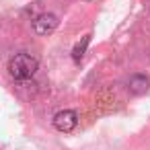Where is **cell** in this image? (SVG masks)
Masks as SVG:
<instances>
[{
    "label": "cell",
    "mask_w": 150,
    "mask_h": 150,
    "mask_svg": "<svg viewBox=\"0 0 150 150\" xmlns=\"http://www.w3.org/2000/svg\"><path fill=\"white\" fill-rule=\"evenodd\" d=\"M88 43H91V35H84V37H82V39L74 45V50H72V60H74V62H80V60L84 58Z\"/></svg>",
    "instance_id": "obj_5"
},
{
    "label": "cell",
    "mask_w": 150,
    "mask_h": 150,
    "mask_svg": "<svg viewBox=\"0 0 150 150\" xmlns=\"http://www.w3.org/2000/svg\"><path fill=\"white\" fill-rule=\"evenodd\" d=\"M78 125V115L72 109H62L54 115V127L58 132H72Z\"/></svg>",
    "instance_id": "obj_2"
},
{
    "label": "cell",
    "mask_w": 150,
    "mask_h": 150,
    "mask_svg": "<svg viewBox=\"0 0 150 150\" xmlns=\"http://www.w3.org/2000/svg\"><path fill=\"white\" fill-rule=\"evenodd\" d=\"M56 27H58V17L54 13H43L33 21V31L37 35H50L56 31Z\"/></svg>",
    "instance_id": "obj_3"
},
{
    "label": "cell",
    "mask_w": 150,
    "mask_h": 150,
    "mask_svg": "<svg viewBox=\"0 0 150 150\" xmlns=\"http://www.w3.org/2000/svg\"><path fill=\"white\" fill-rule=\"evenodd\" d=\"M37 68H39V62L31 54H17L8 62V72L15 80H29L37 72Z\"/></svg>",
    "instance_id": "obj_1"
},
{
    "label": "cell",
    "mask_w": 150,
    "mask_h": 150,
    "mask_svg": "<svg viewBox=\"0 0 150 150\" xmlns=\"http://www.w3.org/2000/svg\"><path fill=\"white\" fill-rule=\"evenodd\" d=\"M127 88H129V93H134V95H144V93L150 88V78L144 76V74H134V76L127 80Z\"/></svg>",
    "instance_id": "obj_4"
}]
</instances>
